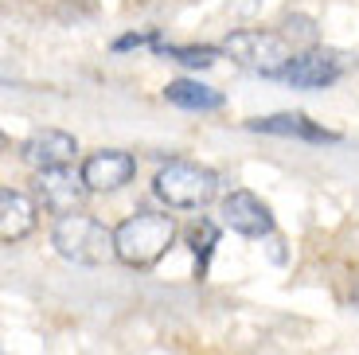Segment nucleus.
<instances>
[{"mask_svg":"<svg viewBox=\"0 0 359 355\" xmlns=\"http://www.w3.org/2000/svg\"><path fill=\"white\" fill-rule=\"evenodd\" d=\"M215 242H219V227H215L211 219L191 222L188 246H191V254H196V274H199V277L207 274V262H211V250H215Z\"/></svg>","mask_w":359,"mask_h":355,"instance_id":"obj_13","label":"nucleus"},{"mask_svg":"<svg viewBox=\"0 0 359 355\" xmlns=\"http://www.w3.org/2000/svg\"><path fill=\"white\" fill-rule=\"evenodd\" d=\"M144 43H156V32H137V36H121L117 39V51H129V47H144Z\"/></svg>","mask_w":359,"mask_h":355,"instance_id":"obj_16","label":"nucleus"},{"mask_svg":"<svg viewBox=\"0 0 359 355\" xmlns=\"http://www.w3.org/2000/svg\"><path fill=\"white\" fill-rule=\"evenodd\" d=\"M355 67V55L348 51H336V47H313V51L297 55L293 67H289L285 82L297 90H316V86H332L336 79Z\"/></svg>","mask_w":359,"mask_h":355,"instance_id":"obj_5","label":"nucleus"},{"mask_svg":"<svg viewBox=\"0 0 359 355\" xmlns=\"http://www.w3.org/2000/svg\"><path fill=\"white\" fill-rule=\"evenodd\" d=\"M153 192L176 211H199L215 199L219 180L211 168L191 164V160H168L161 172L153 176Z\"/></svg>","mask_w":359,"mask_h":355,"instance_id":"obj_3","label":"nucleus"},{"mask_svg":"<svg viewBox=\"0 0 359 355\" xmlns=\"http://www.w3.org/2000/svg\"><path fill=\"white\" fill-rule=\"evenodd\" d=\"M51 246L79 266H102L109 257H117V242L114 231H106L98 219L90 215H63L51 227Z\"/></svg>","mask_w":359,"mask_h":355,"instance_id":"obj_2","label":"nucleus"},{"mask_svg":"<svg viewBox=\"0 0 359 355\" xmlns=\"http://www.w3.org/2000/svg\"><path fill=\"white\" fill-rule=\"evenodd\" d=\"M223 222L246 239H262V234L273 231V215L254 192H231L223 199Z\"/></svg>","mask_w":359,"mask_h":355,"instance_id":"obj_8","label":"nucleus"},{"mask_svg":"<svg viewBox=\"0 0 359 355\" xmlns=\"http://www.w3.org/2000/svg\"><path fill=\"white\" fill-rule=\"evenodd\" d=\"M223 51L238 67H246L254 74H266V79L289 74V67L297 59L293 47L285 43V36H273V32H234V36H226Z\"/></svg>","mask_w":359,"mask_h":355,"instance_id":"obj_4","label":"nucleus"},{"mask_svg":"<svg viewBox=\"0 0 359 355\" xmlns=\"http://www.w3.org/2000/svg\"><path fill=\"white\" fill-rule=\"evenodd\" d=\"M161 55L184 62V67H211L215 62V47H161Z\"/></svg>","mask_w":359,"mask_h":355,"instance_id":"obj_14","label":"nucleus"},{"mask_svg":"<svg viewBox=\"0 0 359 355\" xmlns=\"http://www.w3.org/2000/svg\"><path fill=\"white\" fill-rule=\"evenodd\" d=\"M172 239H176V222H172V215L137 211L114 231L117 262H126V266H133V269H149V266H156V262L168 254Z\"/></svg>","mask_w":359,"mask_h":355,"instance_id":"obj_1","label":"nucleus"},{"mask_svg":"<svg viewBox=\"0 0 359 355\" xmlns=\"http://www.w3.org/2000/svg\"><path fill=\"white\" fill-rule=\"evenodd\" d=\"M20 156L32 164L36 172H51V168H67L74 156V137L63 133V129H43V133L27 137Z\"/></svg>","mask_w":359,"mask_h":355,"instance_id":"obj_9","label":"nucleus"},{"mask_svg":"<svg viewBox=\"0 0 359 355\" xmlns=\"http://www.w3.org/2000/svg\"><path fill=\"white\" fill-rule=\"evenodd\" d=\"M32 227H36V203H32L24 192L4 187V192H0V239L12 246V242H20L24 234H32Z\"/></svg>","mask_w":359,"mask_h":355,"instance_id":"obj_10","label":"nucleus"},{"mask_svg":"<svg viewBox=\"0 0 359 355\" xmlns=\"http://www.w3.org/2000/svg\"><path fill=\"white\" fill-rule=\"evenodd\" d=\"M285 43L289 47H313L316 43V24L309 16H289L285 20Z\"/></svg>","mask_w":359,"mask_h":355,"instance_id":"obj_15","label":"nucleus"},{"mask_svg":"<svg viewBox=\"0 0 359 355\" xmlns=\"http://www.w3.org/2000/svg\"><path fill=\"white\" fill-rule=\"evenodd\" d=\"M86 192H90L86 180L74 176L71 168H51V172H39L36 176V196L43 199V207L55 211L59 219H63V215H79Z\"/></svg>","mask_w":359,"mask_h":355,"instance_id":"obj_6","label":"nucleus"},{"mask_svg":"<svg viewBox=\"0 0 359 355\" xmlns=\"http://www.w3.org/2000/svg\"><path fill=\"white\" fill-rule=\"evenodd\" d=\"M137 172V160L121 149H102L94 156L82 160V172L79 176L86 180L90 192H117V187H126Z\"/></svg>","mask_w":359,"mask_h":355,"instance_id":"obj_7","label":"nucleus"},{"mask_svg":"<svg viewBox=\"0 0 359 355\" xmlns=\"http://www.w3.org/2000/svg\"><path fill=\"white\" fill-rule=\"evenodd\" d=\"M164 98L180 109H196V114H207V109H219L223 106V94L215 86H203V82H191V79H176L164 86Z\"/></svg>","mask_w":359,"mask_h":355,"instance_id":"obj_12","label":"nucleus"},{"mask_svg":"<svg viewBox=\"0 0 359 355\" xmlns=\"http://www.w3.org/2000/svg\"><path fill=\"white\" fill-rule=\"evenodd\" d=\"M254 133H278V137H305V141H340V133H332V129H320V125H313L305 114H273V117H254L250 121Z\"/></svg>","mask_w":359,"mask_h":355,"instance_id":"obj_11","label":"nucleus"}]
</instances>
